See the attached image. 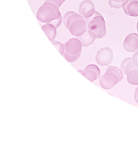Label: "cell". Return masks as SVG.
<instances>
[{"mask_svg": "<svg viewBox=\"0 0 138 148\" xmlns=\"http://www.w3.org/2000/svg\"><path fill=\"white\" fill-rule=\"evenodd\" d=\"M62 20H63V18H62V15H61L59 18L53 21H52V22L50 23L53 25L57 29V28H59V27L61 25Z\"/></svg>", "mask_w": 138, "mask_h": 148, "instance_id": "d6986e66", "label": "cell"}, {"mask_svg": "<svg viewBox=\"0 0 138 148\" xmlns=\"http://www.w3.org/2000/svg\"><path fill=\"white\" fill-rule=\"evenodd\" d=\"M123 73L121 70L116 66H108L100 79V85L105 90L112 89L122 80Z\"/></svg>", "mask_w": 138, "mask_h": 148, "instance_id": "6da1fadb", "label": "cell"}, {"mask_svg": "<svg viewBox=\"0 0 138 148\" xmlns=\"http://www.w3.org/2000/svg\"><path fill=\"white\" fill-rule=\"evenodd\" d=\"M82 18H83L81 15H80V14H78L77 13H76V14H75L71 15V16L69 17V18H68L66 22V25H65L66 28L67 30H68L69 27L70 26L71 24H72L74 21L79 19Z\"/></svg>", "mask_w": 138, "mask_h": 148, "instance_id": "2e32d148", "label": "cell"}, {"mask_svg": "<svg viewBox=\"0 0 138 148\" xmlns=\"http://www.w3.org/2000/svg\"><path fill=\"white\" fill-rule=\"evenodd\" d=\"M81 53H79L77 55H70L68 53H65L63 57L65 58V59L68 61V62H70V63H73V62H75L76 60L79 59V58L80 57Z\"/></svg>", "mask_w": 138, "mask_h": 148, "instance_id": "ac0fdd59", "label": "cell"}, {"mask_svg": "<svg viewBox=\"0 0 138 148\" xmlns=\"http://www.w3.org/2000/svg\"><path fill=\"white\" fill-rule=\"evenodd\" d=\"M78 38L80 40L83 47H86L92 45L97 39L96 34L88 29L83 35Z\"/></svg>", "mask_w": 138, "mask_h": 148, "instance_id": "8fae6325", "label": "cell"}, {"mask_svg": "<svg viewBox=\"0 0 138 148\" xmlns=\"http://www.w3.org/2000/svg\"><path fill=\"white\" fill-rule=\"evenodd\" d=\"M136 28H137V31L138 32V21L137 22V25H136Z\"/></svg>", "mask_w": 138, "mask_h": 148, "instance_id": "cb8c5ba5", "label": "cell"}, {"mask_svg": "<svg viewBox=\"0 0 138 148\" xmlns=\"http://www.w3.org/2000/svg\"><path fill=\"white\" fill-rule=\"evenodd\" d=\"M127 0H109L108 5L111 8L119 9Z\"/></svg>", "mask_w": 138, "mask_h": 148, "instance_id": "9a60e30c", "label": "cell"}, {"mask_svg": "<svg viewBox=\"0 0 138 148\" xmlns=\"http://www.w3.org/2000/svg\"><path fill=\"white\" fill-rule=\"evenodd\" d=\"M124 13L130 17H138V1L137 0H127L122 6Z\"/></svg>", "mask_w": 138, "mask_h": 148, "instance_id": "30bf717a", "label": "cell"}, {"mask_svg": "<svg viewBox=\"0 0 138 148\" xmlns=\"http://www.w3.org/2000/svg\"><path fill=\"white\" fill-rule=\"evenodd\" d=\"M132 60L134 64L138 69V49L134 53Z\"/></svg>", "mask_w": 138, "mask_h": 148, "instance_id": "ffe728a7", "label": "cell"}, {"mask_svg": "<svg viewBox=\"0 0 138 148\" xmlns=\"http://www.w3.org/2000/svg\"><path fill=\"white\" fill-rule=\"evenodd\" d=\"M79 13L85 19L93 16L95 12V6L91 0H84L79 7Z\"/></svg>", "mask_w": 138, "mask_h": 148, "instance_id": "ba28073f", "label": "cell"}, {"mask_svg": "<svg viewBox=\"0 0 138 148\" xmlns=\"http://www.w3.org/2000/svg\"><path fill=\"white\" fill-rule=\"evenodd\" d=\"M59 8L54 3L44 2L37 12V19L42 23H50L61 16Z\"/></svg>", "mask_w": 138, "mask_h": 148, "instance_id": "7a4b0ae2", "label": "cell"}, {"mask_svg": "<svg viewBox=\"0 0 138 148\" xmlns=\"http://www.w3.org/2000/svg\"><path fill=\"white\" fill-rule=\"evenodd\" d=\"M87 29L86 21L84 18H82L74 21L68 30L72 36L78 38L83 35Z\"/></svg>", "mask_w": 138, "mask_h": 148, "instance_id": "5b68a950", "label": "cell"}, {"mask_svg": "<svg viewBox=\"0 0 138 148\" xmlns=\"http://www.w3.org/2000/svg\"><path fill=\"white\" fill-rule=\"evenodd\" d=\"M66 53L70 55H77L81 53L82 46L78 38L69 39L65 44Z\"/></svg>", "mask_w": 138, "mask_h": 148, "instance_id": "52a82bcc", "label": "cell"}, {"mask_svg": "<svg viewBox=\"0 0 138 148\" xmlns=\"http://www.w3.org/2000/svg\"><path fill=\"white\" fill-rule=\"evenodd\" d=\"M114 58V53L110 47L101 48L97 51L95 56V60L99 65L107 66L112 63Z\"/></svg>", "mask_w": 138, "mask_h": 148, "instance_id": "277c9868", "label": "cell"}, {"mask_svg": "<svg viewBox=\"0 0 138 148\" xmlns=\"http://www.w3.org/2000/svg\"><path fill=\"white\" fill-rule=\"evenodd\" d=\"M66 0H63V2H65V1H66Z\"/></svg>", "mask_w": 138, "mask_h": 148, "instance_id": "d4e9b609", "label": "cell"}, {"mask_svg": "<svg viewBox=\"0 0 138 148\" xmlns=\"http://www.w3.org/2000/svg\"><path fill=\"white\" fill-rule=\"evenodd\" d=\"M134 98L135 102L138 104V86L135 89L134 94Z\"/></svg>", "mask_w": 138, "mask_h": 148, "instance_id": "603a6c76", "label": "cell"}, {"mask_svg": "<svg viewBox=\"0 0 138 148\" xmlns=\"http://www.w3.org/2000/svg\"><path fill=\"white\" fill-rule=\"evenodd\" d=\"M124 50L128 52H135L138 48V34L135 33L129 34L124 40L123 43Z\"/></svg>", "mask_w": 138, "mask_h": 148, "instance_id": "9c48e42d", "label": "cell"}, {"mask_svg": "<svg viewBox=\"0 0 138 148\" xmlns=\"http://www.w3.org/2000/svg\"><path fill=\"white\" fill-rule=\"evenodd\" d=\"M121 70L125 75H127L133 70L138 69L132 62V57L126 58L122 61L120 65Z\"/></svg>", "mask_w": 138, "mask_h": 148, "instance_id": "7c38bea8", "label": "cell"}, {"mask_svg": "<svg viewBox=\"0 0 138 148\" xmlns=\"http://www.w3.org/2000/svg\"><path fill=\"white\" fill-rule=\"evenodd\" d=\"M88 29L96 34L97 39H102L106 36L107 30L104 18L97 11H95L91 18L87 19Z\"/></svg>", "mask_w": 138, "mask_h": 148, "instance_id": "3957f363", "label": "cell"}, {"mask_svg": "<svg viewBox=\"0 0 138 148\" xmlns=\"http://www.w3.org/2000/svg\"><path fill=\"white\" fill-rule=\"evenodd\" d=\"M76 13L75 12H73V11H68V12H66L65 14L64 18H63V22H64V25H66L67 20L69 17H70L71 15Z\"/></svg>", "mask_w": 138, "mask_h": 148, "instance_id": "7402d4cb", "label": "cell"}, {"mask_svg": "<svg viewBox=\"0 0 138 148\" xmlns=\"http://www.w3.org/2000/svg\"><path fill=\"white\" fill-rule=\"evenodd\" d=\"M45 2H51L56 5L59 8L61 7V5L64 3L63 0H46Z\"/></svg>", "mask_w": 138, "mask_h": 148, "instance_id": "44dd1931", "label": "cell"}, {"mask_svg": "<svg viewBox=\"0 0 138 148\" xmlns=\"http://www.w3.org/2000/svg\"><path fill=\"white\" fill-rule=\"evenodd\" d=\"M51 42L53 45L56 47V49L59 51L60 53L62 56H64V54L66 53L65 45L59 42V41H56V40H53Z\"/></svg>", "mask_w": 138, "mask_h": 148, "instance_id": "e0dca14e", "label": "cell"}, {"mask_svg": "<svg viewBox=\"0 0 138 148\" xmlns=\"http://www.w3.org/2000/svg\"><path fill=\"white\" fill-rule=\"evenodd\" d=\"M41 28L50 41L54 40L57 35V28L51 23H46L41 26Z\"/></svg>", "mask_w": 138, "mask_h": 148, "instance_id": "4fadbf2b", "label": "cell"}, {"mask_svg": "<svg viewBox=\"0 0 138 148\" xmlns=\"http://www.w3.org/2000/svg\"><path fill=\"white\" fill-rule=\"evenodd\" d=\"M78 71L92 83L98 79L101 75L99 68L95 64L88 65L85 67L84 71L79 70Z\"/></svg>", "mask_w": 138, "mask_h": 148, "instance_id": "8992f818", "label": "cell"}, {"mask_svg": "<svg viewBox=\"0 0 138 148\" xmlns=\"http://www.w3.org/2000/svg\"><path fill=\"white\" fill-rule=\"evenodd\" d=\"M127 80L130 84L138 86V69L133 70L127 75Z\"/></svg>", "mask_w": 138, "mask_h": 148, "instance_id": "5bb4252c", "label": "cell"}]
</instances>
